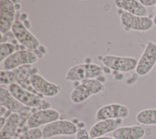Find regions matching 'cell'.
Here are the masks:
<instances>
[{
    "instance_id": "obj_1",
    "label": "cell",
    "mask_w": 156,
    "mask_h": 139,
    "mask_svg": "<svg viewBox=\"0 0 156 139\" xmlns=\"http://www.w3.org/2000/svg\"><path fill=\"white\" fill-rule=\"evenodd\" d=\"M105 89L101 81L96 79H88L76 86L70 96L71 100L74 103H81L91 96L98 94Z\"/></svg>"
},
{
    "instance_id": "obj_2",
    "label": "cell",
    "mask_w": 156,
    "mask_h": 139,
    "mask_svg": "<svg viewBox=\"0 0 156 139\" xmlns=\"http://www.w3.org/2000/svg\"><path fill=\"white\" fill-rule=\"evenodd\" d=\"M102 73V69L99 65L91 63L82 64L71 67L67 72L65 79L71 81L93 79Z\"/></svg>"
},
{
    "instance_id": "obj_3",
    "label": "cell",
    "mask_w": 156,
    "mask_h": 139,
    "mask_svg": "<svg viewBox=\"0 0 156 139\" xmlns=\"http://www.w3.org/2000/svg\"><path fill=\"white\" fill-rule=\"evenodd\" d=\"M77 127L68 120H57L46 124L42 130L43 137L51 138L58 135H72L76 134Z\"/></svg>"
},
{
    "instance_id": "obj_4",
    "label": "cell",
    "mask_w": 156,
    "mask_h": 139,
    "mask_svg": "<svg viewBox=\"0 0 156 139\" xmlns=\"http://www.w3.org/2000/svg\"><path fill=\"white\" fill-rule=\"evenodd\" d=\"M156 64V43L148 41L144 51L138 61L135 69L138 75L144 76L148 74Z\"/></svg>"
},
{
    "instance_id": "obj_5",
    "label": "cell",
    "mask_w": 156,
    "mask_h": 139,
    "mask_svg": "<svg viewBox=\"0 0 156 139\" xmlns=\"http://www.w3.org/2000/svg\"><path fill=\"white\" fill-rule=\"evenodd\" d=\"M15 39L30 50H35L40 47V42L26 27L22 21L16 20L11 29Z\"/></svg>"
},
{
    "instance_id": "obj_6",
    "label": "cell",
    "mask_w": 156,
    "mask_h": 139,
    "mask_svg": "<svg viewBox=\"0 0 156 139\" xmlns=\"http://www.w3.org/2000/svg\"><path fill=\"white\" fill-rule=\"evenodd\" d=\"M9 90L12 95L20 102L29 108H37L44 106L43 101L36 94L25 89L24 88L16 83H12L9 87Z\"/></svg>"
},
{
    "instance_id": "obj_7",
    "label": "cell",
    "mask_w": 156,
    "mask_h": 139,
    "mask_svg": "<svg viewBox=\"0 0 156 139\" xmlns=\"http://www.w3.org/2000/svg\"><path fill=\"white\" fill-rule=\"evenodd\" d=\"M38 56L30 50H19L7 58L3 62L4 70H12L21 66L29 65L35 63Z\"/></svg>"
},
{
    "instance_id": "obj_8",
    "label": "cell",
    "mask_w": 156,
    "mask_h": 139,
    "mask_svg": "<svg viewBox=\"0 0 156 139\" xmlns=\"http://www.w3.org/2000/svg\"><path fill=\"white\" fill-rule=\"evenodd\" d=\"M120 20L126 28L138 31H149L152 28L154 24L153 20L147 16H137L125 11H122Z\"/></svg>"
},
{
    "instance_id": "obj_9",
    "label": "cell",
    "mask_w": 156,
    "mask_h": 139,
    "mask_svg": "<svg viewBox=\"0 0 156 139\" xmlns=\"http://www.w3.org/2000/svg\"><path fill=\"white\" fill-rule=\"evenodd\" d=\"M103 64L113 70L127 72L136 69L138 61L132 57L106 55L102 59Z\"/></svg>"
},
{
    "instance_id": "obj_10",
    "label": "cell",
    "mask_w": 156,
    "mask_h": 139,
    "mask_svg": "<svg viewBox=\"0 0 156 139\" xmlns=\"http://www.w3.org/2000/svg\"><path fill=\"white\" fill-rule=\"evenodd\" d=\"M129 108L120 103H110L101 107L96 113L98 121L105 119H116L127 118L129 115Z\"/></svg>"
},
{
    "instance_id": "obj_11",
    "label": "cell",
    "mask_w": 156,
    "mask_h": 139,
    "mask_svg": "<svg viewBox=\"0 0 156 139\" xmlns=\"http://www.w3.org/2000/svg\"><path fill=\"white\" fill-rule=\"evenodd\" d=\"M29 81L35 91L46 97L55 96L57 95L61 90L60 85L46 80L38 73L30 75Z\"/></svg>"
},
{
    "instance_id": "obj_12",
    "label": "cell",
    "mask_w": 156,
    "mask_h": 139,
    "mask_svg": "<svg viewBox=\"0 0 156 139\" xmlns=\"http://www.w3.org/2000/svg\"><path fill=\"white\" fill-rule=\"evenodd\" d=\"M60 113L54 109L39 110L33 113L27 119V124L29 129L38 128V127L48 124L58 120Z\"/></svg>"
},
{
    "instance_id": "obj_13",
    "label": "cell",
    "mask_w": 156,
    "mask_h": 139,
    "mask_svg": "<svg viewBox=\"0 0 156 139\" xmlns=\"http://www.w3.org/2000/svg\"><path fill=\"white\" fill-rule=\"evenodd\" d=\"M16 9L14 3L10 0L0 1V31L1 34L7 32L15 21Z\"/></svg>"
},
{
    "instance_id": "obj_14",
    "label": "cell",
    "mask_w": 156,
    "mask_h": 139,
    "mask_svg": "<svg viewBox=\"0 0 156 139\" xmlns=\"http://www.w3.org/2000/svg\"><path fill=\"white\" fill-rule=\"evenodd\" d=\"M122 122V119L99 121L90 128L88 132L90 138L95 139L103 137L107 133L113 132L116 129L119 127Z\"/></svg>"
},
{
    "instance_id": "obj_15",
    "label": "cell",
    "mask_w": 156,
    "mask_h": 139,
    "mask_svg": "<svg viewBox=\"0 0 156 139\" xmlns=\"http://www.w3.org/2000/svg\"><path fill=\"white\" fill-rule=\"evenodd\" d=\"M0 102L1 106L5 107L13 113H18L30 110L29 107L24 105L16 100L9 90L3 88L2 86L0 89Z\"/></svg>"
},
{
    "instance_id": "obj_16",
    "label": "cell",
    "mask_w": 156,
    "mask_h": 139,
    "mask_svg": "<svg viewBox=\"0 0 156 139\" xmlns=\"http://www.w3.org/2000/svg\"><path fill=\"white\" fill-rule=\"evenodd\" d=\"M146 134V129L140 125L119 127L112 132L116 139H141Z\"/></svg>"
},
{
    "instance_id": "obj_17",
    "label": "cell",
    "mask_w": 156,
    "mask_h": 139,
    "mask_svg": "<svg viewBox=\"0 0 156 139\" xmlns=\"http://www.w3.org/2000/svg\"><path fill=\"white\" fill-rule=\"evenodd\" d=\"M114 3L117 7L131 14L141 17H146L147 15L146 7L139 1L116 0Z\"/></svg>"
},
{
    "instance_id": "obj_18",
    "label": "cell",
    "mask_w": 156,
    "mask_h": 139,
    "mask_svg": "<svg viewBox=\"0 0 156 139\" xmlns=\"http://www.w3.org/2000/svg\"><path fill=\"white\" fill-rule=\"evenodd\" d=\"M20 124L18 113H12L7 118L6 122L0 129V139H12L15 135Z\"/></svg>"
},
{
    "instance_id": "obj_19",
    "label": "cell",
    "mask_w": 156,
    "mask_h": 139,
    "mask_svg": "<svg viewBox=\"0 0 156 139\" xmlns=\"http://www.w3.org/2000/svg\"><path fill=\"white\" fill-rule=\"evenodd\" d=\"M136 119L143 125H156V108H147L140 111L136 115Z\"/></svg>"
},
{
    "instance_id": "obj_20",
    "label": "cell",
    "mask_w": 156,
    "mask_h": 139,
    "mask_svg": "<svg viewBox=\"0 0 156 139\" xmlns=\"http://www.w3.org/2000/svg\"><path fill=\"white\" fill-rule=\"evenodd\" d=\"M15 47L10 43H2L0 45V61L2 62L7 58L14 53Z\"/></svg>"
},
{
    "instance_id": "obj_21",
    "label": "cell",
    "mask_w": 156,
    "mask_h": 139,
    "mask_svg": "<svg viewBox=\"0 0 156 139\" xmlns=\"http://www.w3.org/2000/svg\"><path fill=\"white\" fill-rule=\"evenodd\" d=\"M16 78L15 72L12 70H1L0 83L1 85H11L14 83Z\"/></svg>"
},
{
    "instance_id": "obj_22",
    "label": "cell",
    "mask_w": 156,
    "mask_h": 139,
    "mask_svg": "<svg viewBox=\"0 0 156 139\" xmlns=\"http://www.w3.org/2000/svg\"><path fill=\"white\" fill-rule=\"evenodd\" d=\"M43 137L42 130L39 128L29 129L24 132L18 139H40Z\"/></svg>"
},
{
    "instance_id": "obj_23",
    "label": "cell",
    "mask_w": 156,
    "mask_h": 139,
    "mask_svg": "<svg viewBox=\"0 0 156 139\" xmlns=\"http://www.w3.org/2000/svg\"><path fill=\"white\" fill-rule=\"evenodd\" d=\"M90 137L89 135V132L85 128H81L78 130L76 139H90Z\"/></svg>"
},
{
    "instance_id": "obj_24",
    "label": "cell",
    "mask_w": 156,
    "mask_h": 139,
    "mask_svg": "<svg viewBox=\"0 0 156 139\" xmlns=\"http://www.w3.org/2000/svg\"><path fill=\"white\" fill-rule=\"evenodd\" d=\"M140 2L144 7H151L156 6V0H140Z\"/></svg>"
},
{
    "instance_id": "obj_25",
    "label": "cell",
    "mask_w": 156,
    "mask_h": 139,
    "mask_svg": "<svg viewBox=\"0 0 156 139\" xmlns=\"http://www.w3.org/2000/svg\"><path fill=\"white\" fill-rule=\"evenodd\" d=\"M7 119H5V118H4L3 116H1L0 118V129H2L3 127V126H4L5 122H6Z\"/></svg>"
},
{
    "instance_id": "obj_26",
    "label": "cell",
    "mask_w": 156,
    "mask_h": 139,
    "mask_svg": "<svg viewBox=\"0 0 156 139\" xmlns=\"http://www.w3.org/2000/svg\"><path fill=\"white\" fill-rule=\"evenodd\" d=\"M6 110H7V109H6L5 107H2V106H1V113H0V114H1V117L4 114H5Z\"/></svg>"
},
{
    "instance_id": "obj_27",
    "label": "cell",
    "mask_w": 156,
    "mask_h": 139,
    "mask_svg": "<svg viewBox=\"0 0 156 139\" xmlns=\"http://www.w3.org/2000/svg\"><path fill=\"white\" fill-rule=\"evenodd\" d=\"M95 139H116L114 137H105V136H103V137H101Z\"/></svg>"
},
{
    "instance_id": "obj_28",
    "label": "cell",
    "mask_w": 156,
    "mask_h": 139,
    "mask_svg": "<svg viewBox=\"0 0 156 139\" xmlns=\"http://www.w3.org/2000/svg\"><path fill=\"white\" fill-rule=\"evenodd\" d=\"M153 21H154V23L155 25H156V15L154 16V20H153Z\"/></svg>"
},
{
    "instance_id": "obj_29",
    "label": "cell",
    "mask_w": 156,
    "mask_h": 139,
    "mask_svg": "<svg viewBox=\"0 0 156 139\" xmlns=\"http://www.w3.org/2000/svg\"><path fill=\"white\" fill-rule=\"evenodd\" d=\"M155 12H156V6H155Z\"/></svg>"
}]
</instances>
